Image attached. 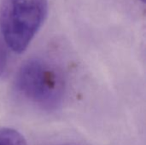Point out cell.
Masks as SVG:
<instances>
[{"label":"cell","mask_w":146,"mask_h":145,"mask_svg":"<svg viewBox=\"0 0 146 145\" xmlns=\"http://www.w3.org/2000/svg\"><path fill=\"white\" fill-rule=\"evenodd\" d=\"M48 13L47 0H3L0 31L7 46L23 52L42 26Z\"/></svg>","instance_id":"cell-1"},{"label":"cell","mask_w":146,"mask_h":145,"mask_svg":"<svg viewBox=\"0 0 146 145\" xmlns=\"http://www.w3.org/2000/svg\"><path fill=\"white\" fill-rule=\"evenodd\" d=\"M15 85L25 99L43 109L56 108L63 97L62 76L56 68L39 58L28 60L21 67Z\"/></svg>","instance_id":"cell-2"},{"label":"cell","mask_w":146,"mask_h":145,"mask_svg":"<svg viewBox=\"0 0 146 145\" xmlns=\"http://www.w3.org/2000/svg\"><path fill=\"white\" fill-rule=\"evenodd\" d=\"M0 145H27L24 137L11 128L0 127Z\"/></svg>","instance_id":"cell-3"},{"label":"cell","mask_w":146,"mask_h":145,"mask_svg":"<svg viewBox=\"0 0 146 145\" xmlns=\"http://www.w3.org/2000/svg\"><path fill=\"white\" fill-rule=\"evenodd\" d=\"M7 62H8L7 52L6 50L4 49V46L0 42V76L3 75V73L5 72L7 68Z\"/></svg>","instance_id":"cell-4"},{"label":"cell","mask_w":146,"mask_h":145,"mask_svg":"<svg viewBox=\"0 0 146 145\" xmlns=\"http://www.w3.org/2000/svg\"><path fill=\"white\" fill-rule=\"evenodd\" d=\"M141 1H142V2H145V0H141Z\"/></svg>","instance_id":"cell-5"},{"label":"cell","mask_w":146,"mask_h":145,"mask_svg":"<svg viewBox=\"0 0 146 145\" xmlns=\"http://www.w3.org/2000/svg\"><path fill=\"white\" fill-rule=\"evenodd\" d=\"M65 145H74V144H65Z\"/></svg>","instance_id":"cell-6"}]
</instances>
